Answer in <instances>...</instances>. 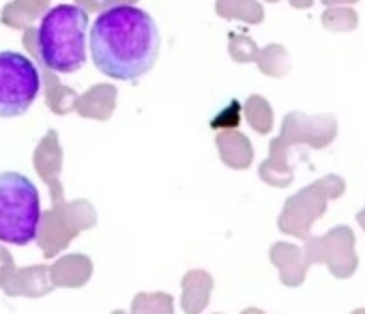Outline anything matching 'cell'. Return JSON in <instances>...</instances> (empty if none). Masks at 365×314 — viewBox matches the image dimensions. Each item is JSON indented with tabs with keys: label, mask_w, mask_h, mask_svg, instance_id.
Wrapping results in <instances>:
<instances>
[{
	"label": "cell",
	"mask_w": 365,
	"mask_h": 314,
	"mask_svg": "<svg viewBox=\"0 0 365 314\" xmlns=\"http://www.w3.org/2000/svg\"><path fill=\"white\" fill-rule=\"evenodd\" d=\"M88 14L80 5H56L41 16L39 29L24 33L26 50L54 74H73L86 63Z\"/></svg>",
	"instance_id": "2"
},
{
	"label": "cell",
	"mask_w": 365,
	"mask_h": 314,
	"mask_svg": "<svg viewBox=\"0 0 365 314\" xmlns=\"http://www.w3.org/2000/svg\"><path fill=\"white\" fill-rule=\"evenodd\" d=\"M239 123H241V103L239 101H232L226 110H222L211 121V127L213 129H220V127H237Z\"/></svg>",
	"instance_id": "20"
},
{
	"label": "cell",
	"mask_w": 365,
	"mask_h": 314,
	"mask_svg": "<svg viewBox=\"0 0 365 314\" xmlns=\"http://www.w3.org/2000/svg\"><path fill=\"white\" fill-rule=\"evenodd\" d=\"M271 263L279 269V278L286 286H299L305 280L307 273V260L303 254V248H297L292 243H275L271 248Z\"/></svg>",
	"instance_id": "11"
},
{
	"label": "cell",
	"mask_w": 365,
	"mask_h": 314,
	"mask_svg": "<svg viewBox=\"0 0 365 314\" xmlns=\"http://www.w3.org/2000/svg\"><path fill=\"white\" fill-rule=\"evenodd\" d=\"M211 290H213L211 273L202 269L185 273V278H182V297H180L182 310L187 314H200L209 305Z\"/></svg>",
	"instance_id": "12"
},
{
	"label": "cell",
	"mask_w": 365,
	"mask_h": 314,
	"mask_svg": "<svg viewBox=\"0 0 365 314\" xmlns=\"http://www.w3.org/2000/svg\"><path fill=\"white\" fill-rule=\"evenodd\" d=\"M52 271L46 265L18 269L16 265L0 271V288L9 297H43L54 288Z\"/></svg>",
	"instance_id": "8"
},
{
	"label": "cell",
	"mask_w": 365,
	"mask_h": 314,
	"mask_svg": "<svg viewBox=\"0 0 365 314\" xmlns=\"http://www.w3.org/2000/svg\"><path fill=\"white\" fill-rule=\"evenodd\" d=\"M335 121L333 116H316V118H307L299 112L288 114L284 121V131L279 142L288 144H297V142H305L314 148H322L327 144H331V140L335 138Z\"/></svg>",
	"instance_id": "9"
},
{
	"label": "cell",
	"mask_w": 365,
	"mask_h": 314,
	"mask_svg": "<svg viewBox=\"0 0 365 314\" xmlns=\"http://www.w3.org/2000/svg\"><path fill=\"white\" fill-rule=\"evenodd\" d=\"M356 222L361 224V228L365 231V209H361L359 213H356Z\"/></svg>",
	"instance_id": "23"
},
{
	"label": "cell",
	"mask_w": 365,
	"mask_h": 314,
	"mask_svg": "<svg viewBox=\"0 0 365 314\" xmlns=\"http://www.w3.org/2000/svg\"><path fill=\"white\" fill-rule=\"evenodd\" d=\"M91 54L101 74L114 80H135L157 61V24L133 5H112L91 29Z\"/></svg>",
	"instance_id": "1"
},
{
	"label": "cell",
	"mask_w": 365,
	"mask_h": 314,
	"mask_svg": "<svg viewBox=\"0 0 365 314\" xmlns=\"http://www.w3.org/2000/svg\"><path fill=\"white\" fill-rule=\"evenodd\" d=\"M245 114H247L250 125H252L256 131H260V133L271 131V127H273V116H271L269 103H267L262 97H250L247 103H245Z\"/></svg>",
	"instance_id": "19"
},
{
	"label": "cell",
	"mask_w": 365,
	"mask_h": 314,
	"mask_svg": "<svg viewBox=\"0 0 365 314\" xmlns=\"http://www.w3.org/2000/svg\"><path fill=\"white\" fill-rule=\"evenodd\" d=\"M41 222L39 192L20 173L0 175V241L26 245L37 239Z\"/></svg>",
	"instance_id": "3"
},
{
	"label": "cell",
	"mask_w": 365,
	"mask_h": 314,
	"mask_svg": "<svg viewBox=\"0 0 365 314\" xmlns=\"http://www.w3.org/2000/svg\"><path fill=\"white\" fill-rule=\"evenodd\" d=\"M131 314H174V301L168 293H138Z\"/></svg>",
	"instance_id": "18"
},
{
	"label": "cell",
	"mask_w": 365,
	"mask_h": 314,
	"mask_svg": "<svg viewBox=\"0 0 365 314\" xmlns=\"http://www.w3.org/2000/svg\"><path fill=\"white\" fill-rule=\"evenodd\" d=\"M352 314H365V308H359V310H354Z\"/></svg>",
	"instance_id": "25"
},
{
	"label": "cell",
	"mask_w": 365,
	"mask_h": 314,
	"mask_svg": "<svg viewBox=\"0 0 365 314\" xmlns=\"http://www.w3.org/2000/svg\"><path fill=\"white\" fill-rule=\"evenodd\" d=\"M217 146H220L222 162L228 164L230 168H247L252 164L254 148L243 133L224 131L217 136Z\"/></svg>",
	"instance_id": "15"
},
{
	"label": "cell",
	"mask_w": 365,
	"mask_h": 314,
	"mask_svg": "<svg viewBox=\"0 0 365 314\" xmlns=\"http://www.w3.org/2000/svg\"><path fill=\"white\" fill-rule=\"evenodd\" d=\"M327 201H331V198H329L322 181H316V183L303 188L301 192H297L294 196H290L286 201L284 211L277 222L279 231L305 239L309 235L312 224L324 213Z\"/></svg>",
	"instance_id": "7"
},
{
	"label": "cell",
	"mask_w": 365,
	"mask_h": 314,
	"mask_svg": "<svg viewBox=\"0 0 365 314\" xmlns=\"http://www.w3.org/2000/svg\"><path fill=\"white\" fill-rule=\"evenodd\" d=\"M112 314H127V312H123V310H114Z\"/></svg>",
	"instance_id": "26"
},
{
	"label": "cell",
	"mask_w": 365,
	"mask_h": 314,
	"mask_svg": "<svg viewBox=\"0 0 365 314\" xmlns=\"http://www.w3.org/2000/svg\"><path fill=\"white\" fill-rule=\"evenodd\" d=\"M260 179L277 188H286L292 181V168L288 164V146L279 142V138L271 142V157L260 166Z\"/></svg>",
	"instance_id": "16"
},
{
	"label": "cell",
	"mask_w": 365,
	"mask_h": 314,
	"mask_svg": "<svg viewBox=\"0 0 365 314\" xmlns=\"http://www.w3.org/2000/svg\"><path fill=\"white\" fill-rule=\"evenodd\" d=\"M307 265L324 263L335 278H350L356 269L354 233L348 226H335L324 237H312L303 245Z\"/></svg>",
	"instance_id": "6"
},
{
	"label": "cell",
	"mask_w": 365,
	"mask_h": 314,
	"mask_svg": "<svg viewBox=\"0 0 365 314\" xmlns=\"http://www.w3.org/2000/svg\"><path fill=\"white\" fill-rule=\"evenodd\" d=\"M241 314H264L262 310H258V308H247V310H243Z\"/></svg>",
	"instance_id": "24"
},
{
	"label": "cell",
	"mask_w": 365,
	"mask_h": 314,
	"mask_svg": "<svg viewBox=\"0 0 365 314\" xmlns=\"http://www.w3.org/2000/svg\"><path fill=\"white\" fill-rule=\"evenodd\" d=\"M114 99H116V88L110 84H99V86H93L82 97L76 95L71 101V110L76 108L82 116H93V118L103 121L112 114Z\"/></svg>",
	"instance_id": "14"
},
{
	"label": "cell",
	"mask_w": 365,
	"mask_h": 314,
	"mask_svg": "<svg viewBox=\"0 0 365 314\" xmlns=\"http://www.w3.org/2000/svg\"><path fill=\"white\" fill-rule=\"evenodd\" d=\"M290 3H292V7L305 9V7H309V5H312V0H290Z\"/></svg>",
	"instance_id": "22"
},
{
	"label": "cell",
	"mask_w": 365,
	"mask_h": 314,
	"mask_svg": "<svg viewBox=\"0 0 365 314\" xmlns=\"http://www.w3.org/2000/svg\"><path fill=\"white\" fill-rule=\"evenodd\" d=\"M48 3L50 0H16V3H9L3 9V24L11 29H26L46 11Z\"/></svg>",
	"instance_id": "17"
},
{
	"label": "cell",
	"mask_w": 365,
	"mask_h": 314,
	"mask_svg": "<svg viewBox=\"0 0 365 314\" xmlns=\"http://www.w3.org/2000/svg\"><path fill=\"white\" fill-rule=\"evenodd\" d=\"M11 265H16V263H14V256L9 254V250H5L3 245H0V271H5V269L11 267Z\"/></svg>",
	"instance_id": "21"
},
{
	"label": "cell",
	"mask_w": 365,
	"mask_h": 314,
	"mask_svg": "<svg viewBox=\"0 0 365 314\" xmlns=\"http://www.w3.org/2000/svg\"><path fill=\"white\" fill-rule=\"evenodd\" d=\"M61 166H63V151L58 144V133L50 129L46 138L39 142V146L35 148V171L50 188L54 205L65 201V192L61 186Z\"/></svg>",
	"instance_id": "10"
},
{
	"label": "cell",
	"mask_w": 365,
	"mask_h": 314,
	"mask_svg": "<svg viewBox=\"0 0 365 314\" xmlns=\"http://www.w3.org/2000/svg\"><path fill=\"white\" fill-rule=\"evenodd\" d=\"M95 224H97V211L88 201H73V203L63 201L41 213L37 243L46 258H54L82 231L93 228Z\"/></svg>",
	"instance_id": "4"
},
{
	"label": "cell",
	"mask_w": 365,
	"mask_h": 314,
	"mask_svg": "<svg viewBox=\"0 0 365 314\" xmlns=\"http://www.w3.org/2000/svg\"><path fill=\"white\" fill-rule=\"evenodd\" d=\"M41 88L39 67L24 54L0 52V116H20Z\"/></svg>",
	"instance_id": "5"
},
{
	"label": "cell",
	"mask_w": 365,
	"mask_h": 314,
	"mask_svg": "<svg viewBox=\"0 0 365 314\" xmlns=\"http://www.w3.org/2000/svg\"><path fill=\"white\" fill-rule=\"evenodd\" d=\"M52 280L56 286H67V288H80L91 280L93 273V263L84 254H69L56 260L52 267Z\"/></svg>",
	"instance_id": "13"
}]
</instances>
